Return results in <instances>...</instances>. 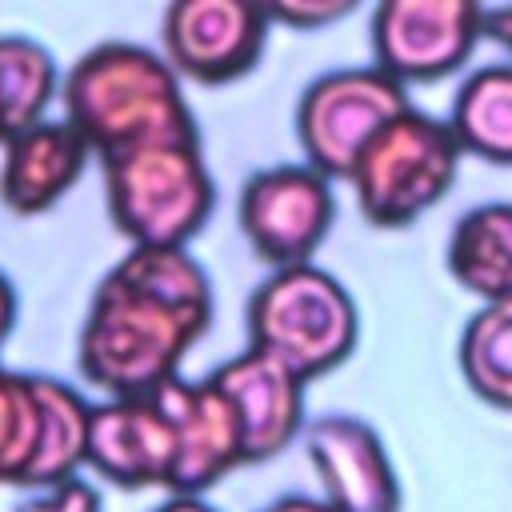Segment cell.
<instances>
[{
  "label": "cell",
  "mask_w": 512,
  "mask_h": 512,
  "mask_svg": "<svg viewBox=\"0 0 512 512\" xmlns=\"http://www.w3.org/2000/svg\"><path fill=\"white\" fill-rule=\"evenodd\" d=\"M260 4L272 16V24L312 32V28H328V24L344 20L360 0H260Z\"/></svg>",
  "instance_id": "obj_21"
},
{
  "label": "cell",
  "mask_w": 512,
  "mask_h": 512,
  "mask_svg": "<svg viewBox=\"0 0 512 512\" xmlns=\"http://www.w3.org/2000/svg\"><path fill=\"white\" fill-rule=\"evenodd\" d=\"M0 144V200L16 216L48 212L92 160L88 140L68 120H36Z\"/></svg>",
  "instance_id": "obj_14"
},
{
  "label": "cell",
  "mask_w": 512,
  "mask_h": 512,
  "mask_svg": "<svg viewBox=\"0 0 512 512\" xmlns=\"http://www.w3.org/2000/svg\"><path fill=\"white\" fill-rule=\"evenodd\" d=\"M100 164L108 216L132 244H188L208 224L216 184L200 140H152Z\"/></svg>",
  "instance_id": "obj_3"
},
{
  "label": "cell",
  "mask_w": 512,
  "mask_h": 512,
  "mask_svg": "<svg viewBox=\"0 0 512 512\" xmlns=\"http://www.w3.org/2000/svg\"><path fill=\"white\" fill-rule=\"evenodd\" d=\"M212 324L208 272L184 244H132L92 292L80 328V372L108 396L152 392Z\"/></svg>",
  "instance_id": "obj_1"
},
{
  "label": "cell",
  "mask_w": 512,
  "mask_h": 512,
  "mask_svg": "<svg viewBox=\"0 0 512 512\" xmlns=\"http://www.w3.org/2000/svg\"><path fill=\"white\" fill-rule=\"evenodd\" d=\"M484 36V0H376L372 56L400 84H432L468 64Z\"/></svg>",
  "instance_id": "obj_8"
},
{
  "label": "cell",
  "mask_w": 512,
  "mask_h": 512,
  "mask_svg": "<svg viewBox=\"0 0 512 512\" xmlns=\"http://www.w3.org/2000/svg\"><path fill=\"white\" fill-rule=\"evenodd\" d=\"M444 264L464 292L480 300H508L512 296V204L468 208L448 236Z\"/></svg>",
  "instance_id": "obj_15"
},
{
  "label": "cell",
  "mask_w": 512,
  "mask_h": 512,
  "mask_svg": "<svg viewBox=\"0 0 512 512\" xmlns=\"http://www.w3.org/2000/svg\"><path fill=\"white\" fill-rule=\"evenodd\" d=\"M484 36H488V40H496V44L512 56V4L484 8Z\"/></svg>",
  "instance_id": "obj_23"
},
{
  "label": "cell",
  "mask_w": 512,
  "mask_h": 512,
  "mask_svg": "<svg viewBox=\"0 0 512 512\" xmlns=\"http://www.w3.org/2000/svg\"><path fill=\"white\" fill-rule=\"evenodd\" d=\"M56 60L44 44L28 36H0V116L4 140L36 120H44L56 96Z\"/></svg>",
  "instance_id": "obj_19"
},
{
  "label": "cell",
  "mask_w": 512,
  "mask_h": 512,
  "mask_svg": "<svg viewBox=\"0 0 512 512\" xmlns=\"http://www.w3.org/2000/svg\"><path fill=\"white\" fill-rule=\"evenodd\" d=\"M0 140H4V116H0Z\"/></svg>",
  "instance_id": "obj_27"
},
{
  "label": "cell",
  "mask_w": 512,
  "mask_h": 512,
  "mask_svg": "<svg viewBox=\"0 0 512 512\" xmlns=\"http://www.w3.org/2000/svg\"><path fill=\"white\" fill-rule=\"evenodd\" d=\"M156 512H216V508H208L200 496H184V492H172V500H164Z\"/></svg>",
  "instance_id": "obj_26"
},
{
  "label": "cell",
  "mask_w": 512,
  "mask_h": 512,
  "mask_svg": "<svg viewBox=\"0 0 512 512\" xmlns=\"http://www.w3.org/2000/svg\"><path fill=\"white\" fill-rule=\"evenodd\" d=\"M88 468L116 488H172L176 424L156 388L92 404Z\"/></svg>",
  "instance_id": "obj_10"
},
{
  "label": "cell",
  "mask_w": 512,
  "mask_h": 512,
  "mask_svg": "<svg viewBox=\"0 0 512 512\" xmlns=\"http://www.w3.org/2000/svg\"><path fill=\"white\" fill-rule=\"evenodd\" d=\"M356 332L360 320L348 288L312 260L276 268L248 300L252 348L292 368L304 384L344 364Z\"/></svg>",
  "instance_id": "obj_4"
},
{
  "label": "cell",
  "mask_w": 512,
  "mask_h": 512,
  "mask_svg": "<svg viewBox=\"0 0 512 512\" xmlns=\"http://www.w3.org/2000/svg\"><path fill=\"white\" fill-rule=\"evenodd\" d=\"M404 108V84L380 64L316 76L296 104V136L304 160L332 180H348L364 144Z\"/></svg>",
  "instance_id": "obj_6"
},
{
  "label": "cell",
  "mask_w": 512,
  "mask_h": 512,
  "mask_svg": "<svg viewBox=\"0 0 512 512\" xmlns=\"http://www.w3.org/2000/svg\"><path fill=\"white\" fill-rule=\"evenodd\" d=\"M460 144L448 120H436L420 108L396 112L356 156L348 184L356 208L376 228H404L424 216L456 180Z\"/></svg>",
  "instance_id": "obj_5"
},
{
  "label": "cell",
  "mask_w": 512,
  "mask_h": 512,
  "mask_svg": "<svg viewBox=\"0 0 512 512\" xmlns=\"http://www.w3.org/2000/svg\"><path fill=\"white\" fill-rule=\"evenodd\" d=\"M304 452L320 496L336 512H400V484L384 440L360 416H316L304 428Z\"/></svg>",
  "instance_id": "obj_11"
},
{
  "label": "cell",
  "mask_w": 512,
  "mask_h": 512,
  "mask_svg": "<svg viewBox=\"0 0 512 512\" xmlns=\"http://www.w3.org/2000/svg\"><path fill=\"white\" fill-rule=\"evenodd\" d=\"M16 512H104V508H100L96 488L72 476V480H60L52 488H36V496L24 500Z\"/></svg>",
  "instance_id": "obj_22"
},
{
  "label": "cell",
  "mask_w": 512,
  "mask_h": 512,
  "mask_svg": "<svg viewBox=\"0 0 512 512\" xmlns=\"http://www.w3.org/2000/svg\"><path fill=\"white\" fill-rule=\"evenodd\" d=\"M40 428H44L40 376L0 368V484L28 488L40 452Z\"/></svg>",
  "instance_id": "obj_20"
},
{
  "label": "cell",
  "mask_w": 512,
  "mask_h": 512,
  "mask_svg": "<svg viewBox=\"0 0 512 512\" xmlns=\"http://www.w3.org/2000/svg\"><path fill=\"white\" fill-rule=\"evenodd\" d=\"M40 400H44V428H40V452H36L28 488H52L60 480H72L80 464H88L92 404L76 388L52 376H40Z\"/></svg>",
  "instance_id": "obj_17"
},
{
  "label": "cell",
  "mask_w": 512,
  "mask_h": 512,
  "mask_svg": "<svg viewBox=\"0 0 512 512\" xmlns=\"http://www.w3.org/2000/svg\"><path fill=\"white\" fill-rule=\"evenodd\" d=\"M12 324H16V292H12V284H8L4 272H0V344L8 340Z\"/></svg>",
  "instance_id": "obj_25"
},
{
  "label": "cell",
  "mask_w": 512,
  "mask_h": 512,
  "mask_svg": "<svg viewBox=\"0 0 512 512\" xmlns=\"http://www.w3.org/2000/svg\"><path fill=\"white\" fill-rule=\"evenodd\" d=\"M448 128L460 152L488 164H512V64L476 68L452 100Z\"/></svg>",
  "instance_id": "obj_16"
},
{
  "label": "cell",
  "mask_w": 512,
  "mask_h": 512,
  "mask_svg": "<svg viewBox=\"0 0 512 512\" xmlns=\"http://www.w3.org/2000/svg\"><path fill=\"white\" fill-rule=\"evenodd\" d=\"M180 80L168 56L132 40H104L64 76V120L96 160L152 140H200Z\"/></svg>",
  "instance_id": "obj_2"
},
{
  "label": "cell",
  "mask_w": 512,
  "mask_h": 512,
  "mask_svg": "<svg viewBox=\"0 0 512 512\" xmlns=\"http://www.w3.org/2000/svg\"><path fill=\"white\" fill-rule=\"evenodd\" d=\"M164 400L172 424H176V472L168 492L200 496L216 480H224L232 468L244 464V444H240V420L228 404V396L204 380H164L156 388Z\"/></svg>",
  "instance_id": "obj_12"
},
{
  "label": "cell",
  "mask_w": 512,
  "mask_h": 512,
  "mask_svg": "<svg viewBox=\"0 0 512 512\" xmlns=\"http://www.w3.org/2000/svg\"><path fill=\"white\" fill-rule=\"evenodd\" d=\"M460 372L484 404L512 412V296L484 300V308L464 324Z\"/></svg>",
  "instance_id": "obj_18"
},
{
  "label": "cell",
  "mask_w": 512,
  "mask_h": 512,
  "mask_svg": "<svg viewBox=\"0 0 512 512\" xmlns=\"http://www.w3.org/2000/svg\"><path fill=\"white\" fill-rule=\"evenodd\" d=\"M212 384L228 396L240 420L244 464L272 460L304 424V380L260 348H248L244 356L220 364L212 372Z\"/></svg>",
  "instance_id": "obj_13"
},
{
  "label": "cell",
  "mask_w": 512,
  "mask_h": 512,
  "mask_svg": "<svg viewBox=\"0 0 512 512\" xmlns=\"http://www.w3.org/2000/svg\"><path fill=\"white\" fill-rule=\"evenodd\" d=\"M332 216V176L312 164H272L252 172L236 204L248 248L272 268L312 260L332 228Z\"/></svg>",
  "instance_id": "obj_7"
},
{
  "label": "cell",
  "mask_w": 512,
  "mask_h": 512,
  "mask_svg": "<svg viewBox=\"0 0 512 512\" xmlns=\"http://www.w3.org/2000/svg\"><path fill=\"white\" fill-rule=\"evenodd\" d=\"M272 16L260 0H168L160 40L168 64L196 84H232L248 76L268 44Z\"/></svg>",
  "instance_id": "obj_9"
},
{
  "label": "cell",
  "mask_w": 512,
  "mask_h": 512,
  "mask_svg": "<svg viewBox=\"0 0 512 512\" xmlns=\"http://www.w3.org/2000/svg\"><path fill=\"white\" fill-rule=\"evenodd\" d=\"M264 512H336L324 496H280Z\"/></svg>",
  "instance_id": "obj_24"
}]
</instances>
